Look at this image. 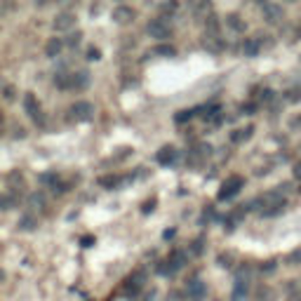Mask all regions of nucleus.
I'll list each match as a JSON object with an SVG mask.
<instances>
[{"label":"nucleus","mask_w":301,"mask_h":301,"mask_svg":"<svg viewBox=\"0 0 301 301\" xmlns=\"http://www.w3.org/2000/svg\"><path fill=\"white\" fill-rule=\"evenodd\" d=\"M242 186H245V179L240 177V174H233V177H228V179L224 181V186H221V191H219V195H217V198H219V200H231V198H235Z\"/></svg>","instance_id":"nucleus-1"},{"label":"nucleus","mask_w":301,"mask_h":301,"mask_svg":"<svg viewBox=\"0 0 301 301\" xmlns=\"http://www.w3.org/2000/svg\"><path fill=\"white\" fill-rule=\"evenodd\" d=\"M69 113H71V120H75V123H87V120L94 118V106L89 102H75L69 109Z\"/></svg>","instance_id":"nucleus-2"},{"label":"nucleus","mask_w":301,"mask_h":301,"mask_svg":"<svg viewBox=\"0 0 301 301\" xmlns=\"http://www.w3.org/2000/svg\"><path fill=\"white\" fill-rule=\"evenodd\" d=\"M184 264H186V254L177 249V252L170 254V259L163 261V266H158V271H160L163 275H174L179 268H184Z\"/></svg>","instance_id":"nucleus-3"},{"label":"nucleus","mask_w":301,"mask_h":301,"mask_svg":"<svg viewBox=\"0 0 301 301\" xmlns=\"http://www.w3.org/2000/svg\"><path fill=\"white\" fill-rule=\"evenodd\" d=\"M148 35L150 38H158V40H163V38H170V26H167V21L165 17H158V19H150L148 21Z\"/></svg>","instance_id":"nucleus-4"},{"label":"nucleus","mask_w":301,"mask_h":301,"mask_svg":"<svg viewBox=\"0 0 301 301\" xmlns=\"http://www.w3.org/2000/svg\"><path fill=\"white\" fill-rule=\"evenodd\" d=\"M24 109H26L28 116L33 118V123H38V125L45 123V116H42V111H40V104L35 102V96L31 94V92L24 96Z\"/></svg>","instance_id":"nucleus-5"},{"label":"nucleus","mask_w":301,"mask_h":301,"mask_svg":"<svg viewBox=\"0 0 301 301\" xmlns=\"http://www.w3.org/2000/svg\"><path fill=\"white\" fill-rule=\"evenodd\" d=\"M261 12H264V19L268 21V24H278V21L282 19V5H278V3H264L261 5Z\"/></svg>","instance_id":"nucleus-6"},{"label":"nucleus","mask_w":301,"mask_h":301,"mask_svg":"<svg viewBox=\"0 0 301 301\" xmlns=\"http://www.w3.org/2000/svg\"><path fill=\"white\" fill-rule=\"evenodd\" d=\"M134 17H137V12L130 5H118L113 10V21L116 24H130V21H134Z\"/></svg>","instance_id":"nucleus-7"},{"label":"nucleus","mask_w":301,"mask_h":301,"mask_svg":"<svg viewBox=\"0 0 301 301\" xmlns=\"http://www.w3.org/2000/svg\"><path fill=\"white\" fill-rule=\"evenodd\" d=\"M177 158H179V150L174 146H163V148L158 150L156 160L160 165H172V163H177Z\"/></svg>","instance_id":"nucleus-8"},{"label":"nucleus","mask_w":301,"mask_h":301,"mask_svg":"<svg viewBox=\"0 0 301 301\" xmlns=\"http://www.w3.org/2000/svg\"><path fill=\"white\" fill-rule=\"evenodd\" d=\"M186 292H188V296H191L193 301H203L207 294V287L203 280H191L188 282V287H186Z\"/></svg>","instance_id":"nucleus-9"},{"label":"nucleus","mask_w":301,"mask_h":301,"mask_svg":"<svg viewBox=\"0 0 301 301\" xmlns=\"http://www.w3.org/2000/svg\"><path fill=\"white\" fill-rule=\"evenodd\" d=\"M73 26H75V14H71V12L57 14V19H55V31H71Z\"/></svg>","instance_id":"nucleus-10"},{"label":"nucleus","mask_w":301,"mask_h":301,"mask_svg":"<svg viewBox=\"0 0 301 301\" xmlns=\"http://www.w3.org/2000/svg\"><path fill=\"white\" fill-rule=\"evenodd\" d=\"M242 52H245V57H257L261 52V40L259 38H247L245 45H242Z\"/></svg>","instance_id":"nucleus-11"},{"label":"nucleus","mask_w":301,"mask_h":301,"mask_svg":"<svg viewBox=\"0 0 301 301\" xmlns=\"http://www.w3.org/2000/svg\"><path fill=\"white\" fill-rule=\"evenodd\" d=\"M254 134V127L252 125H247L245 130H235V132H231V141L233 144H242V141H247V139Z\"/></svg>","instance_id":"nucleus-12"},{"label":"nucleus","mask_w":301,"mask_h":301,"mask_svg":"<svg viewBox=\"0 0 301 301\" xmlns=\"http://www.w3.org/2000/svg\"><path fill=\"white\" fill-rule=\"evenodd\" d=\"M87 82H89V73H85V71H80V73H73V75H71V87H73V89L87 87Z\"/></svg>","instance_id":"nucleus-13"},{"label":"nucleus","mask_w":301,"mask_h":301,"mask_svg":"<svg viewBox=\"0 0 301 301\" xmlns=\"http://www.w3.org/2000/svg\"><path fill=\"white\" fill-rule=\"evenodd\" d=\"M62 47H64V40H62V38H52V40L45 45V55H47V57H59Z\"/></svg>","instance_id":"nucleus-14"},{"label":"nucleus","mask_w":301,"mask_h":301,"mask_svg":"<svg viewBox=\"0 0 301 301\" xmlns=\"http://www.w3.org/2000/svg\"><path fill=\"white\" fill-rule=\"evenodd\" d=\"M245 294H247V282L245 280H235L231 301H245Z\"/></svg>","instance_id":"nucleus-15"},{"label":"nucleus","mask_w":301,"mask_h":301,"mask_svg":"<svg viewBox=\"0 0 301 301\" xmlns=\"http://www.w3.org/2000/svg\"><path fill=\"white\" fill-rule=\"evenodd\" d=\"M139 289H141L139 278H130V280H125V294H127V296H137Z\"/></svg>","instance_id":"nucleus-16"},{"label":"nucleus","mask_w":301,"mask_h":301,"mask_svg":"<svg viewBox=\"0 0 301 301\" xmlns=\"http://www.w3.org/2000/svg\"><path fill=\"white\" fill-rule=\"evenodd\" d=\"M17 226H19L21 231H33L35 226H38V219H35V217H31V214H24Z\"/></svg>","instance_id":"nucleus-17"},{"label":"nucleus","mask_w":301,"mask_h":301,"mask_svg":"<svg viewBox=\"0 0 301 301\" xmlns=\"http://www.w3.org/2000/svg\"><path fill=\"white\" fill-rule=\"evenodd\" d=\"M153 55H158V57H174V55H177V49H174V45H158V47H153Z\"/></svg>","instance_id":"nucleus-18"},{"label":"nucleus","mask_w":301,"mask_h":301,"mask_svg":"<svg viewBox=\"0 0 301 301\" xmlns=\"http://www.w3.org/2000/svg\"><path fill=\"white\" fill-rule=\"evenodd\" d=\"M55 85L59 89H69L71 87V75L69 73H57L55 75Z\"/></svg>","instance_id":"nucleus-19"},{"label":"nucleus","mask_w":301,"mask_h":301,"mask_svg":"<svg viewBox=\"0 0 301 301\" xmlns=\"http://www.w3.org/2000/svg\"><path fill=\"white\" fill-rule=\"evenodd\" d=\"M226 24H228L233 31H245V24L240 21L238 14H228V17H226Z\"/></svg>","instance_id":"nucleus-20"},{"label":"nucleus","mask_w":301,"mask_h":301,"mask_svg":"<svg viewBox=\"0 0 301 301\" xmlns=\"http://www.w3.org/2000/svg\"><path fill=\"white\" fill-rule=\"evenodd\" d=\"M120 181H123V179L116 177V174H109V177H102V179H99V184L106 186V188H116V186L120 184Z\"/></svg>","instance_id":"nucleus-21"},{"label":"nucleus","mask_w":301,"mask_h":301,"mask_svg":"<svg viewBox=\"0 0 301 301\" xmlns=\"http://www.w3.org/2000/svg\"><path fill=\"white\" fill-rule=\"evenodd\" d=\"M205 28L207 31H210V33L212 35H217V31H219V19H217V17H207V21H205Z\"/></svg>","instance_id":"nucleus-22"},{"label":"nucleus","mask_w":301,"mask_h":301,"mask_svg":"<svg viewBox=\"0 0 301 301\" xmlns=\"http://www.w3.org/2000/svg\"><path fill=\"white\" fill-rule=\"evenodd\" d=\"M42 205H45V198H42L40 193H33V195H28V207H38V210H40Z\"/></svg>","instance_id":"nucleus-23"},{"label":"nucleus","mask_w":301,"mask_h":301,"mask_svg":"<svg viewBox=\"0 0 301 301\" xmlns=\"http://www.w3.org/2000/svg\"><path fill=\"white\" fill-rule=\"evenodd\" d=\"M271 299H273V289L271 287H261L257 292V301H271Z\"/></svg>","instance_id":"nucleus-24"},{"label":"nucleus","mask_w":301,"mask_h":301,"mask_svg":"<svg viewBox=\"0 0 301 301\" xmlns=\"http://www.w3.org/2000/svg\"><path fill=\"white\" fill-rule=\"evenodd\" d=\"M193 113H195V111L184 109V111H179L177 116H174V120H177V123H186V120H191V118H193Z\"/></svg>","instance_id":"nucleus-25"},{"label":"nucleus","mask_w":301,"mask_h":301,"mask_svg":"<svg viewBox=\"0 0 301 301\" xmlns=\"http://www.w3.org/2000/svg\"><path fill=\"white\" fill-rule=\"evenodd\" d=\"M287 264H289V266H299V264H301V247L289 254V257H287Z\"/></svg>","instance_id":"nucleus-26"},{"label":"nucleus","mask_w":301,"mask_h":301,"mask_svg":"<svg viewBox=\"0 0 301 301\" xmlns=\"http://www.w3.org/2000/svg\"><path fill=\"white\" fill-rule=\"evenodd\" d=\"M160 12H163V14L177 12V3H163V5H160Z\"/></svg>","instance_id":"nucleus-27"},{"label":"nucleus","mask_w":301,"mask_h":301,"mask_svg":"<svg viewBox=\"0 0 301 301\" xmlns=\"http://www.w3.org/2000/svg\"><path fill=\"white\" fill-rule=\"evenodd\" d=\"M156 203H158V200H156V198H150V200H146L144 205H141V212H144V214H148V212H153V210H156Z\"/></svg>","instance_id":"nucleus-28"},{"label":"nucleus","mask_w":301,"mask_h":301,"mask_svg":"<svg viewBox=\"0 0 301 301\" xmlns=\"http://www.w3.org/2000/svg\"><path fill=\"white\" fill-rule=\"evenodd\" d=\"M275 268H278V264L271 259V261H266V264H261V273H273Z\"/></svg>","instance_id":"nucleus-29"},{"label":"nucleus","mask_w":301,"mask_h":301,"mask_svg":"<svg viewBox=\"0 0 301 301\" xmlns=\"http://www.w3.org/2000/svg\"><path fill=\"white\" fill-rule=\"evenodd\" d=\"M285 99H287V102H299V99H301V89H289L287 94H285Z\"/></svg>","instance_id":"nucleus-30"},{"label":"nucleus","mask_w":301,"mask_h":301,"mask_svg":"<svg viewBox=\"0 0 301 301\" xmlns=\"http://www.w3.org/2000/svg\"><path fill=\"white\" fill-rule=\"evenodd\" d=\"M12 207H14V195H10V193L3 195V210H12Z\"/></svg>","instance_id":"nucleus-31"},{"label":"nucleus","mask_w":301,"mask_h":301,"mask_svg":"<svg viewBox=\"0 0 301 301\" xmlns=\"http://www.w3.org/2000/svg\"><path fill=\"white\" fill-rule=\"evenodd\" d=\"M80 38H82V33H71L69 40H66V45H69V47H75V45L80 42Z\"/></svg>","instance_id":"nucleus-32"},{"label":"nucleus","mask_w":301,"mask_h":301,"mask_svg":"<svg viewBox=\"0 0 301 301\" xmlns=\"http://www.w3.org/2000/svg\"><path fill=\"white\" fill-rule=\"evenodd\" d=\"M40 181L42 184H55V188H57V174H52V172H49V174H42Z\"/></svg>","instance_id":"nucleus-33"},{"label":"nucleus","mask_w":301,"mask_h":301,"mask_svg":"<svg viewBox=\"0 0 301 301\" xmlns=\"http://www.w3.org/2000/svg\"><path fill=\"white\" fill-rule=\"evenodd\" d=\"M99 57H102V52H99V47H89V49H87V59H89V62H96Z\"/></svg>","instance_id":"nucleus-34"},{"label":"nucleus","mask_w":301,"mask_h":301,"mask_svg":"<svg viewBox=\"0 0 301 301\" xmlns=\"http://www.w3.org/2000/svg\"><path fill=\"white\" fill-rule=\"evenodd\" d=\"M231 259H233L231 254H221V257H219V266L228 268V266H231Z\"/></svg>","instance_id":"nucleus-35"},{"label":"nucleus","mask_w":301,"mask_h":301,"mask_svg":"<svg viewBox=\"0 0 301 301\" xmlns=\"http://www.w3.org/2000/svg\"><path fill=\"white\" fill-rule=\"evenodd\" d=\"M203 242H205L203 238H198L195 242H193V254H200V252H203Z\"/></svg>","instance_id":"nucleus-36"},{"label":"nucleus","mask_w":301,"mask_h":301,"mask_svg":"<svg viewBox=\"0 0 301 301\" xmlns=\"http://www.w3.org/2000/svg\"><path fill=\"white\" fill-rule=\"evenodd\" d=\"M92 242H94V238H92V235H82V238H80V245L82 247H89Z\"/></svg>","instance_id":"nucleus-37"},{"label":"nucleus","mask_w":301,"mask_h":301,"mask_svg":"<svg viewBox=\"0 0 301 301\" xmlns=\"http://www.w3.org/2000/svg\"><path fill=\"white\" fill-rule=\"evenodd\" d=\"M5 99H7V102H12V99H14V89L10 87V85L5 87Z\"/></svg>","instance_id":"nucleus-38"},{"label":"nucleus","mask_w":301,"mask_h":301,"mask_svg":"<svg viewBox=\"0 0 301 301\" xmlns=\"http://www.w3.org/2000/svg\"><path fill=\"white\" fill-rule=\"evenodd\" d=\"M254 111H257V106H254V104H247V106H242V113H249V116H252Z\"/></svg>","instance_id":"nucleus-39"},{"label":"nucleus","mask_w":301,"mask_h":301,"mask_svg":"<svg viewBox=\"0 0 301 301\" xmlns=\"http://www.w3.org/2000/svg\"><path fill=\"white\" fill-rule=\"evenodd\" d=\"M264 102H271L273 99V89H264V96H261Z\"/></svg>","instance_id":"nucleus-40"},{"label":"nucleus","mask_w":301,"mask_h":301,"mask_svg":"<svg viewBox=\"0 0 301 301\" xmlns=\"http://www.w3.org/2000/svg\"><path fill=\"white\" fill-rule=\"evenodd\" d=\"M294 177L301 181V163H296V165H294Z\"/></svg>","instance_id":"nucleus-41"},{"label":"nucleus","mask_w":301,"mask_h":301,"mask_svg":"<svg viewBox=\"0 0 301 301\" xmlns=\"http://www.w3.org/2000/svg\"><path fill=\"white\" fill-rule=\"evenodd\" d=\"M163 235H165V240H170V238H172V235H174V228H170V231H165V233H163Z\"/></svg>","instance_id":"nucleus-42"},{"label":"nucleus","mask_w":301,"mask_h":301,"mask_svg":"<svg viewBox=\"0 0 301 301\" xmlns=\"http://www.w3.org/2000/svg\"><path fill=\"white\" fill-rule=\"evenodd\" d=\"M292 301H301V292H296V294H292Z\"/></svg>","instance_id":"nucleus-43"},{"label":"nucleus","mask_w":301,"mask_h":301,"mask_svg":"<svg viewBox=\"0 0 301 301\" xmlns=\"http://www.w3.org/2000/svg\"><path fill=\"white\" fill-rule=\"evenodd\" d=\"M146 301H153V294H150V296H146Z\"/></svg>","instance_id":"nucleus-44"},{"label":"nucleus","mask_w":301,"mask_h":301,"mask_svg":"<svg viewBox=\"0 0 301 301\" xmlns=\"http://www.w3.org/2000/svg\"><path fill=\"white\" fill-rule=\"evenodd\" d=\"M299 38H301V28H299Z\"/></svg>","instance_id":"nucleus-45"}]
</instances>
